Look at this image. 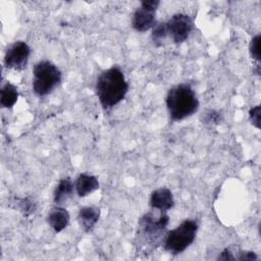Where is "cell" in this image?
<instances>
[{"label": "cell", "instance_id": "obj_5", "mask_svg": "<svg viewBox=\"0 0 261 261\" xmlns=\"http://www.w3.org/2000/svg\"><path fill=\"white\" fill-rule=\"evenodd\" d=\"M168 222L169 216L165 211L153 209V211L144 214L140 219L139 228L146 242L157 244L162 236H164Z\"/></svg>", "mask_w": 261, "mask_h": 261}, {"label": "cell", "instance_id": "obj_9", "mask_svg": "<svg viewBox=\"0 0 261 261\" xmlns=\"http://www.w3.org/2000/svg\"><path fill=\"white\" fill-rule=\"evenodd\" d=\"M149 204L153 209L166 212L174 205V200L171 191L167 188H159L153 191L150 196Z\"/></svg>", "mask_w": 261, "mask_h": 261}, {"label": "cell", "instance_id": "obj_14", "mask_svg": "<svg viewBox=\"0 0 261 261\" xmlns=\"http://www.w3.org/2000/svg\"><path fill=\"white\" fill-rule=\"evenodd\" d=\"M18 91L17 88L10 84L6 83L1 88V96H0V104L3 108H11L17 101Z\"/></svg>", "mask_w": 261, "mask_h": 261}, {"label": "cell", "instance_id": "obj_17", "mask_svg": "<svg viewBox=\"0 0 261 261\" xmlns=\"http://www.w3.org/2000/svg\"><path fill=\"white\" fill-rule=\"evenodd\" d=\"M260 40L261 37L260 35L255 36L251 42H250V46H249V51H250V55L253 59H255L256 61H260Z\"/></svg>", "mask_w": 261, "mask_h": 261}, {"label": "cell", "instance_id": "obj_10", "mask_svg": "<svg viewBox=\"0 0 261 261\" xmlns=\"http://www.w3.org/2000/svg\"><path fill=\"white\" fill-rule=\"evenodd\" d=\"M69 219L70 217L68 211L60 206L53 207L47 215V222L56 232L63 230L68 225Z\"/></svg>", "mask_w": 261, "mask_h": 261}, {"label": "cell", "instance_id": "obj_7", "mask_svg": "<svg viewBox=\"0 0 261 261\" xmlns=\"http://www.w3.org/2000/svg\"><path fill=\"white\" fill-rule=\"evenodd\" d=\"M31 54V48L23 41H16L11 44L5 53L4 64L7 68L22 69L25 67Z\"/></svg>", "mask_w": 261, "mask_h": 261}, {"label": "cell", "instance_id": "obj_18", "mask_svg": "<svg viewBox=\"0 0 261 261\" xmlns=\"http://www.w3.org/2000/svg\"><path fill=\"white\" fill-rule=\"evenodd\" d=\"M261 107L260 105H257L255 107H252L249 111V117L250 120L252 122V124L257 127L260 128V117H261Z\"/></svg>", "mask_w": 261, "mask_h": 261}, {"label": "cell", "instance_id": "obj_20", "mask_svg": "<svg viewBox=\"0 0 261 261\" xmlns=\"http://www.w3.org/2000/svg\"><path fill=\"white\" fill-rule=\"evenodd\" d=\"M236 259L242 261H255L258 259V256L256 255V253L251 251H241L239 253V256L236 257Z\"/></svg>", "mask_w": 261, "mask_h": 261}, {"label": "cell", "instance_id": "obj_2", "mask_svg": "<svg viewBox=\"0 0 261 261\" xmlns=\"http://www.w3.org/2000/svg\"><path fill=\"white\" fill-rule=\"evenodd\" d=\"M165 102L169 116L173 121H179L193 115L199 108L196 93L188 84H178L170 88Z\"/></svg>", "mask_w": 261, "mask_h": 261}, {"label": "cell", "instance_id": "obj_21", "mask_svg": "<svg viewBox=\"0 0 261 261\" xmlns=\"http://www.w3.org/2000/svg\"><path fill=\"white\" fill-rule=\"evenodd\" d=\"M217 260H226L227 261V260H236V258L228 249H224L217 257Z\"/></svg>", "mask_w": 261, "mask_h": 261}, {"label": "cell", "instance_id": "obj_6", "mask_svg": "<svg viewBox=\"0 0 261 261\" xmlns=\"http://www.w3.org/2000/svg\"><path fill=\"white\" fill-rule=\"evenodd\" d=\"M165 25L167 35L175 44H181L185 42L189 38L194 28L192 18L185 13L173 14L165 22Z\"/></svg>", "mask_w": 261, "mask_h": 261}, {"label": "cell", "instance_id": "obj_19", "mask_svg": "<svg viewBox=\"0 0 261 261\" xmlns=\"http://www.w3.org/2000/svg\"><path fill=\"white\" fill-rule=\"evenodd\" d=\"M221 120V115L218 111L210 110L204 115V122L208 124H218Z\"/></svg>", "mask_w": 261, "mask_h": 261}, {"label": "cell", "instance_id": "obj_1", "mask_svg": "<svg viewBox=\"0 0 261 261\" xmlns=\"http://www.w3.org/2000/svg\"><path fill=\"white\" fill-rule=\"evenodd\" d=\"M95 89L102 107L110 109L124 99L128 84L122 70L117 66H112L100 73Z\"/></svg>", "mask_w": 261, "mask_h": 261}, {"label": "cell", "instance_id": "obj_16", "mask_svg": "<svg viewBox=\"0 0 261 261\" xmlns=\"http://www.w3.org/2000/svg\"><path fill=\"white\" fill-rule=\"evenodd\" d=\"M17 205L19 210L23 215H30L35 212L36 210V204L29 198H23V199H18L17 200Z\"/></svg>", "mask_w": 261, "mask_h": 261}, {"label": "cell", "instance_id": "obj_3", "mask_svg": "<svg viewBox=\"0 0 261 261\" xmlns=\"http://www.w3.org/2000/svg\"><path fill=\"white\" fill-rule=\"evenodd\" d=\"M199 224L195 219H185L174 229L165 234L164 249L171 254H180L195 241Z\"/></svg>", "mask_w": 261, "mask_h": 261}, {"label": "cell", "instance_id": "obj_12", "mask_svg": "<svg viewBox=\"0 0 261 261\" xmlns=\"http://www.w3.org/2000/svg\"><path fill=\"white\" fill-rule=\"evenodd\" d=\"M74 188L77 196L84 198L99 189V181L94 175L81 173L75 179Z\"/></svg>", "mask_w": 261, "mask_h": 261}, {"label": "cell", "instance_id": "obj_15", "mask_svg": "<svg viewBox=\"0 0 261 261\" xmlns=\"http://www.w3.org/2000/svg\"><path fill=\"white\" fill-rule=\"evenodd\" d=\"M167 31L165 22H156L152 28V41L155 46L160 47L163 45V41L167 37Z\"/></svg>", "mask_w": 261, "mask_h": 261}, {"label": "cell", "instance_id": "obj_4", "mask_svg": "<svg viewBox=\"0 0 261 261\" xmlns=\"http://www.w3.org/2000/svg\"><path fill=\"white\" fill-rule=\"evenodd\" d=\"M33 73V91L40 97L50 94L61 82V71L48 60L36 63Z\"/></svg>", "mask_w": 261, "mask_h": 261}, {"label": "cell", "instance_id": "obj_13", "mask_svg": "<svg viewBox=\"0 0 261 261\" xmlns=\"http://www.w3.org/2000/svg\"><path fill=\"white\" fill-rule=\"evenodd\" d=\"M73 184L69 177H63L59 180L53 193V200L57 205L64 204L73 194Z\"/></svg>", "mask_w": 261, "mask_h": 261}, {"label": "cell", "instance_id": "obj_11", "mask_svg": "<svg viewBox=\"0 0 261 261\" xmlns=\"http://www.w3.org/2000/svg\"><path fill=\"white\" fill-rule=\"evenodd\" d=\"M100 208L95 206H86L80 209L77 219L81 227L85 231L90 232L98 222L100 218Z\"/></svg>", "mask_w": 261, "mask_h": 261}, {"label": "cell", "instance_id": "obj_8", "mask_svg": "<svg viewBox=\"0 0 261 261\" xmlns=\"http://www.w3.org/2000/svg\"><path fill=\"white\" fill-rule=\"evenodd\" d=\"M156 10L157 9L148 8L141 4V6L137 8L133 14L132 27L137 32H140V33H144L152 29L156 23V20H155Z\"/></svg>", "mask_w": 261, "mask_h": 261}]
</instances>
